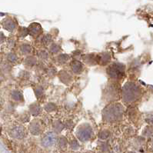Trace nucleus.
Masks as SVG:
<instances>
[{"label": "nucleus", "mask_w": 153, "mask_h": 153, "mask_svg": "<svg viewBox=\"0 0 153 153\" xmlns=\"http://www.w3.org/2000/svg\"><path fill=\"white\" fill-rule=\"evenodd\" d=\"M56 142V136L55 134L52 132H49L44 137L42 140V144L45 147H50L52 145H54Z\"/></svg>", "instance_id": "f257e3e1"}]
</instances>
